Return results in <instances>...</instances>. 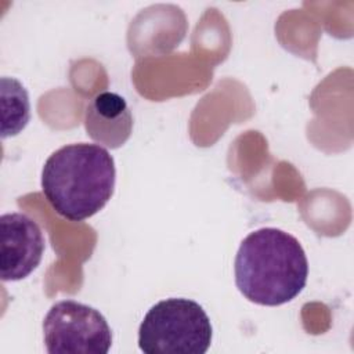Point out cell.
Wrapping results in <instances>:
<instances>
[{"label": "cell", "instance_id": "cell-2", "mask_svg": "<svg viewBox=\"0 0 354 354\" xmlns=\"http://www.w3.org/2000/svg\"><path fill=\"white\" fill-rule=\"evenodd\" d=\"M116 167L112 155L98 144H68L54 151L41 170V191L64 218L83 221L112 198Z\"/></svg>", "mask_w": 354, "mask_h": 354}, {"label": "cell", "instance_id": "cell-3", "mask_svg": "<svg viewBox=\"0 0 354 354\" xmlns=\"http://www.w3.org/2000/svg\"><path fill=\"white\" fill-rule=\"evenodd\" d=\"M213 328L203 307L185 297L153 304L138 328V347L147 354H205Z\"/></svg>", "mask_w": 354, "mask_h": 354}, {"label": "cell", "instance_id": "cell-7", "mask_svg": "<svg viewBox=\"0 0 354 354\" xmlns=\"http://www.w3.org/2000/svg\"><path fill=\"white\" fill-rule=\"evenodd\" d=\"M1 138L17 136L30 119L26 88L14 77H1Z\"/></svg>", "mask_w": 354, "mask_h": 354}, {"label": "cell", "instance_id": "cell-5", "mask_svg": "<svg viewBox=\"0 0 354 354\" xmlns=\"http://www.w3.org/2000/svg\"><path fill=\"white\" fill-rule=\"evenodd\" d=\"M0 277L3 282L21 281L41 261L44 236L40 225L28 214L4 213L0 217Z\"/></svg>", "mask_w": 354, "mask_h": 354}, {"label": "cell", "instance_id": "cell-6", "mask_svg": "<svg viewBox=\"0 0 354 354\" xmlns=\"http://www.w3.org/2000/svg\"><path fill=\"white\" fill-rule=\"evenodd\" d=\"M84 129L98 145L120 148L133 131V115L126 100L113 91L95 94L86 106Z\"/></svg>", "mask_w": 354, "mask_h": 354}, {"label": "cell", "instance_id": "cell-4", "mask_svg": "<svg viewBox=\"0 0 354 354\" xmlns=\"http://www.w3.org/2000/svg\"><path fill=\"white\" fill-rule=\"evenodd\" d=\"M43 336L50 354H106L112 346L105 317L76 300L51 306L43 321Z\"/></svg>", "mask_w": 354, "mask_h": 354}, {"label": "cell", "instance_id": "cell-1", "mask_svg": "<svg viewBox=\"0 0 354 354\" xmlns=\"http://www.w3.org/2000/svg\"><path fill=\"white\" fill-rule=\"evenodd\" d=\"M238 290L252 303L282 306L306 286L308 261L300 242L290 234L263 227L248 234L234 263Z\"/></svg>", "mask_w": 354, "mask_h": 354}]
</instances>
